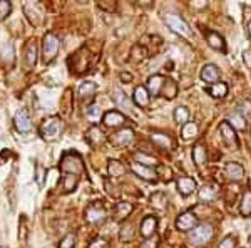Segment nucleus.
<instances>
[{"label": "nucleus", "instance_id": "nucleus-1", "mask_svg": "<svg viewBox=\"0 0 251 248\" xmlns=\"http://www.w3.org/2000/svg\"><path fill=\"white\" fill-rule=\"evenodd\" d=\"M60 169L66 174L80 176L84 173V161L77 153H64L60 160Z\"/></svg>", "mask_w": 251, "mask_h": 248}, {"label": "nucleus", "instance_id": "nucleus-2", "mask_svg": "<svg viewBox=\"0 0 251 248\" xmlns=\"http://www.w3.org/2000/svg\"><path fill=\"white\" fill-rule=\"evenodd\" d=\"M59 46H60V42L55 34L47 32V34L44 35V39H42V60L44 62L49 64L55 59V55H57V52H59Z\"/></svg>", "mask_w": 251, "mask_h": 248}, {"label": "nucleus", "instance_id": "nucleus-3", "mask_svg": "<svg viewBox=\"0 0 251 248\" xmlns=\"http://www.w3.org/2000/svg\"><path fill=\"white\" fill-rule=\"evenodd\" d=\"M60 131H62V123H60L59 117H49L40 126V136L46 141H55L60 136Z\"/></svg>", "mask_w": 251, "mask_h": 248}, {"label": "nucleus", "instance_id": "nucleus-4", "mask_svg": "<svg viewBox=\"0 0 251 248\" xmlns=\"http://www.w3.org/2000/svg\"><path fill=\"white\" fill-rule=\"evenodd\" d=\"M211 238H213V226L209 225V223H201V225H198L196 228L191 231V235H189V240H191L193 243H196V245H204V243H208Z\"/></svg>", "mask_w": 251, "mask_h": 248}, {"label": "nucleus", "instance_id": "nucleus-5", "mask_svg": "<svg viewBox=\"0 0 251 248\" xmlns=\"http://www.w3.org/2000/svg\"><path fill=\"white\" fill-rule=\"evenodd\" d=\"M164 22L168 24V27L173 32H176V34L183 35V37H188V35L191 34V30H189V26L181 17H177V15L166 14L164 15Z\"/></svg>", "mask_w": 251, "mask_h": 248}, {"label": "nucleus", "instance_id": "nucleus-6", "mask_svg": "<svg viewBox=\"0 0 251 248\" xmlns=\"http://www.w3.org/2000/svg\"><path fill=\"white\" fill-rule=\"evenodd\" d=\"M106 217H107V213L100 203H92V205L87 206L86 220L89 223H92V225H96V223H102L104 220H106Z\"/></svg>", "mask_w": 251, "mask_h": 248}, {"label": "nucleus", "instance_id": "nucleus-7", "mask_svg": "<svg viewBox=\"0 0 251 248\" xmlns=\"http://www.w3.org/2000/svg\"><path fill=\"white\" fill-rule=\"evenodd\" d=\"M132 139H134V131L131 128H123L121 131H117L111 136V143L117 146V148H124V146L131 144Z\"/></svg>", "mask_w": 251, "mask_h": 248}, {"label": "nucleus", "instance_id": "nucleus-8", "mask_svg": "<svg viewBox=\"0 0 251 248\" xmlns=\"http://www.w3.org/2000/svg\"><path fill=\"white\" fill-rule=\"evenodd\" d=\"M196 215L191 213V211H186V213H181L176 220V228L181 231H189L196 226Z\"/></svg>", "mask_w": 251, "mask_h": 248}, {"label": "nucleus", "instance_id": "nucleus-9", "mask_svg": "<svg viewBox=\"0 0 251 248\" xmlns=\"http://www.w3.org/2000/svg\"><path fill=\"white\" fill-rule=\"evenodd\" d=\"M14 123H15V128H17L19 133H29L32 129V123H30V117L27 114L25 111L19 109L14 116Z\"/></svg>", "mask_w": 251, "mask_h": 248}, {"label": "nucleus", "instance_id": "nucleus-10", "mask_svg": "<svg viewBox=\"0 0 251 248\" xmlns=\"http://www.w3.org/2000/svg\"><path fill=\"white\" fill-rule=\"evenodd\" d=\"M131 169L137 174V176L143 178V180H146V181H156L157 180V173L152 168H149V166L139 165V163H132Z\"/></svg>", "mask_w": 251, "mask_h": 248}, {"label": "nucleus", "instance_id": "nucleus-11", "mask_svg": "<svg viewBox=\"0 0 251 248\" xmlns=\"http://www.w3.org/2000/svg\"><path fill=\"white\" fill-rule=\"evenodd\" d=\"M132 101H134V104L139 106V108H146V106H149V101H151V94H149L148 87L137 86L134 89V94H132Z\"/></svg>", "mask_w": 251, "mask_h": 248}, {"label": "nucleus", "instance_id": "nucleus-12", "mask_svg": "<svg viewBox=\"0 0 251 248\" xmlns=\"http://www.w3.org/2000/svg\"><path fill=\"white\" fill-rule=\"evenodd\" d=\"M201 79L213 86V84H216L218 79H220V71H218V67L214 66V64H206V66L201 69Z\"/></svg>", "mask_w": 251, "mask_h": 248}, {"label": "nucleus", "instance_id": "nucleus-13", "mask_svg": "<svg viewBox=\"0 0 251 248\" xmlns=\"http://www.w3.org/2000/svg\"><path fill=\"white\" fill-rule=\"evenodd\" d=\"M164 83L166 79L163 76L156 74V76H151L148 81V91L151 96H159L161 92H163V87H164Z\"/></svg>", "mask_w": 251, "mask_h": 248}, {"label": "nucleus", "instance_id": "nucleus-14", "mask_svg": "<svg viewBox=\"0 0 251 248\" xmlns=\"http://www.w3.org/2000/svg\"><path fill=\"white\" fill-rule=\"evenodd\" d=\"M102 121L107 128H121V126L126 123V117H124V114H121L119 111H109L104 114Z\"/></svg>", "mask_w": 251, "mask_h": 248}, {"label": "nucleus", "instance_id": "nucleus-15", "mask_svg": "<svg viewBox=\"0 0 251 248\" xmlns=\"http://www.w3.org/2000/svg\"><path fill=\"white\" fill-rule=\"evenodd\" d=\"M156 226H157L156 217H146L143 221H141V235H143L146 240L154 237Z\"/></svg>", "mask_w": 251, "mask_h": 248}, {"label": "nucleus", "instance_id": "nucleus-16", "mask_svg": "<svg viewBox=\"0 0 251 248\" xmlns=\"http://www.w3.org/2000/svg\"><path fill=\"white\" fill-rule=\"evenodd\" d=\"M225 174L229 178V180H234V181H240L243 176H245V169L240 163H228L225 168Z\"/></svg>", "mask_w": 251, "mask_h": 248}, {"label": "nucleus", "instance_id": "nucleus-17", "mask_svg": "<svg viewBox=\"0 0 251 248\" xmlns=\"http://www.w3.org/2000/svg\"><path fill=\"white\" fill-rule=\"evenodd\" d=\"M220 134H221L223 139H225L228 144H233V146L238 144L236 133H234V128L229 123H221V126H220Z\"/></svg>", "mask_w": 251, "mask_h": 248}, {"label": "nucleus", "instance_id": "nucleus-18", "mask_svg": "<svg viewBox=\"0 0 251 248\" xmlns=\"http://www.w3.org/2000/svg\"><path fill=\"white\" fill-rule=\"evenodd\" d=\"M177 191H179L183 196H188V194H191V193H194V190L198 188V185H196V181L194 180H191V178H179L177 180Z\"/></svg>", "mask_w": 251, "mask_h": 248}, {"label": "nucleus", "instance_id": "nucleus-19", "mask_svg": "<svg viewBox=\"0 0 251 248\" xmlns=\"http://www.w3.org/2000/svg\"><path fill=\"white\" fill-rule=\"evenodd\" d=\"M27 7H29V9H32V12L30 10H25V14H27V17H29V20L32 24H34V26H40V24H42V20H44V15H42V10L39 9V5L37 3H25Z\"/></svg>", "mask_w": 251, "mask_h": 248}, {"label": "nucleus", "instance_id": "nucleus-20", "mask_svg": "<svg viewBox=\"0 0 251 248\" xmlns=\"http://www.w3.org/2000/svg\"><path fill=\"white\" fill-rule=\"evenodd\" d=\"M97 91V86L94 83H91V81H87V83H82L79 87V99L80 101H86V99H92Z\"/></svg>", "mask_w": 251, "mask_h": 248}, {"label": "nucleus", "instance_id": "nucleus-21", "mask_svg": "<svg viewBox=\"0 0 251 248\" xmlns=\"http://www.w3.org/2000/svg\"><path fill=\"white\" fill-rule=\"evenodd\" d=\"M86 138H87V141L91 143L92 146H97V144H102L104 141H106V136H104V133L100 131L97 126H92L91 129L87 131L86 134Z\"/></svg>", "mask_w": 251, "mask_h": 248}, {"label": "nucleus", "instance_id": "nucleus-22", "mask_svg": "<svg viewBox=\"0 0 251 248\" xmlns=\"http://www.w3.org/2000/svg\"><path fill=\"white\" fill-rule=\"evenodd\" d=\"M206 40H208L209 46L213 49H216V51H223V52L226 51L225 39H223L218 32H208V34H206Z\"/></svg>", "mask_w": 251, "mask_h": 248}, {"label": "nucleus", "instance_id": "nucleus-23", "mask_svg": "<svg viewBox=\"0 0 251 248\" xmlns=\"http://www.w3.org/2000/svg\"><path fill=\"white\" fill-rule=\"evenodd\" d=\"M151 139L154 141V144H157L159 148H164V149H173L174 148L173 139L164 133H152Z\"/></svg>", "mask_w": 251, "mask_h": 248}, {"label": "nucleus", "instance_id": "nucleus-24", "mask_svg": "<svg viewBox=\"0 0 251 248\" xmlns=\"http://www.w3.org/2000/svg\"><path fill=\"white\" fill-rule=\"evenodd\" d=\"M112 101H114V104L119 109H131L127 96H126L121 89H114V91H112Z\"/></svg>", "mask_w": 251, "mask_h": 248}, {"label": "nucleus", "instance_id": "nucleus-25", "mask_svg": "<svg viewBox=\"0 0 251 248\" xmlns=\"http://www.w3.org/2000/svg\"><path fill=\"white\" fill-rule=\"evenodd\" d=\"M218 194L216 185H204L203 188L200 190V200L203 201H213Z\"/></svg>", "mask_w": 251, "mask_h": 248}, {"label": "nucleus", "instance_id": "nucleus-26", "mask_svg": "<svg viewBox=\"0 0 251 248\" xmlns=\"http://www.w3.org/2000/svg\"><path fill=\"white\" fill-rule=\"evenodd\" d=\"M116 220L117 221H121V220H124L126 217H129V213L132 211V205L131 203H126V201H121L116 205Z\"/></svg>", "mask_w": 251, "mask_h": 248}, {"label": "nucleus", "instance_id": "nucleus-27", "mask_svg": "<svg viewBox=\"0 0 251 248\" xmlns=\"http://www.w3.org/2000/svg\"><path fill=\"white\" fill-rule=\"evenodd\" d=\"M35 62H37V46L35 42H30L25 51V64L27 67H34Z\"/></svg>", "mask_w": 251, "mask_h": 248}, {"label": "nucleus", "instance_id": "nucleus-28", "mask_svg": "<svg viewBox=\"0 0 251 248\" xmlns=\"http://www.w3.org/2000/svg\"><path fill=\"white\" fill-rule=\"evenodd\" d=\"M206 158H208V153H206V148L203 144H196L193 149V160L196 163L198 166H201L203 163L206 161Z\"/></svg>", "mask_w": 251, "mask_h": 248}, {"label": "nucleus", "instance_id": "nucleus-29", "mask_svg": "<svg viewBox=\"0 0 251 248\" xmlns=\"http://www.w3.org/2000/svg\"><path fill=\"white\" fill-rule=\"evenodd\" d=\"M107 169H109V174H111V176H114V178L123 176V174L126 173V166H124L121 161H116V160H111V161H109Z\"/></svg>", "mask_w": 251, "mask_h": 248}, {"label": "nucleus", "instance_id": "nucleus-30", "mask_svg": "<svg viewBox=\"0 0 251 248\" xmlns=\"http://www.w3.org/2000/svg\"><path fill=\"white\" fill-rule=\"evenodd\" d=\"M188 119H189V111L184 108V106H179V108L174 109V121L177 124H188Z\"/></svg>", "mask_w": 251, "mask_h": 248}, {"label": "nucleus", "instance_id": "nucleus-31", "mask_svg": "<svg viewBox=\"0 0 251 248\" xmlns=\"http://www.w3.org/2000/svg\"><path fill=\"white\" fill-rule=\"evenodd\" d=\"M209 94L213 97H216V99H220V97H225L228 94V86H226L225 83H216L213 84L211 87H209Z\"/></svg>", "mask_w": 251, "mask_h": 248}, {"label": "nucleus", "instance_id": "nucleus-32", "mask_svg": "<svg viewBox=\"0 0 251 248\" xmlns=\"http://www.w3.org/2000/svg\"><path fill=\"white\" fill-rule=\"evenodd\" d=\"M164 97H168V99H174L177 94V86H176V83L171 79H168L164 83V87H163V92H161Z\"/></svg>", "mask_w": 251, "mask_h": 248}, {"label": "nucleus", "instance_id": "nucleus-33", "mask_svg": "<svg viewBox=\"0 0 251 248\" xmlns=\"http://www.w3.org/2000/svg\"><path fill=\"white\" fill-rule=\"evenodd\" d=\"M240 210H241V213L245 215V217L251 215V190H246L245 193H243Z\"/></svg>", "mask_w": 251, "mask_h": 248}, {"label": "nucleus", "instance_id": "nucleus-34", "mask_svg": "<svg viewBox=\"0 0 251 248\" xmlns=\"http://www.w3.org/2000/svg\"><path fill=\"white\" fill-rule=\"evenodd\" d=\"M134 160H136V163H139V165L149 166V168H151L152 165H154V166L157 165L156 158L149 156V154H146V153H134Z\"/></svg>", "mask_w": 251, "mask_h": 248}, {"label": "nucleus", "instance_id": "nucleus-35", "mask_svg": "<svg viewBox=\"0 0 251 248\" xmlns=\"http://www.w3.org/2000/svg\"><path fill=\"white\" fill-rule=\"evenodd\" d=\"M77 181H79V176H74V174H66L64 176V181H62V188L66 193H69V191H72L77 186Z\"/></svg>", "mask_w": 251, "mask_h": 248}, {"label": "nucleus", "instance_id": "nucleus-36", "mask_svg": "<svg viewBox=\"0 0 251 248\" xmlns=\"http://www.w3.org/2000/svg\"><path fill=\"white\" fill-rule=\"evenodd\" d=\"M181 134H183L184 139H191V138H196L198 136V126L194 123H188L183 126L181 129Z\"/></svg>", "mask_w": 251, "mask_h": 248}, {"label": "nucleus", "instance_id": "nucleus-37", "mask_svg": "<svg viewBox=\"0 0 251 248\" xmlns=\"http://www.w3.org/2000/svg\"><path fill=\"white\" fill-rule=\"evenodd\" d=\"M229 124H231L234 129H245V117L238 111H234L229 114Z\"/></svg>", "mask_w": 251, "mask_h": 248}, {"label": "nucleus", "instance_id": "nucleus-38", "mask_svg": "<svg viewBox=\"0 0 251 248\" xmlns=\"http://www.w3.org/2000/svg\"><path fill=\"white\" fill-rule=\"evenodd\" d=\"M152 206L157 210H164L166 208V203H168V198L164 196V193H156L154 196L151 198Z\"/></svg>", "mask_w": 251, "mask_h": 248}, {"label": "nucleus", "instance_id": "nucleus-39", "mask_svg": "<svg viewBox=\"0 0 251 248\" xmlns=\"http://www.w3.org/2000/svg\"><path fill=\"white\" fill-rule=\"evenodd\" d=\"M87 119H91L92 123H97V121H100V108H97V106H91V108H87Z\"/></svg>", "mask_w": 251, "mask_h": 248}, {"label": "nucleus", "instance_id": "nucleus-40", "mask_svg": "<svg viewBox=\"0 0 251 248\" xmlns=\"http://www.w3.org/2000/svg\"><path fill=\"white\" fill-rule=\"evenodd\" d=\"M75 245V235L74 233H69L66 235L59 243V248H74Z\"/></svg>", "mask_w": 251, "mask_h": 248}, {"label": "nucleus", "instance_id": "nucleus-41", "mask_svg": "<svg viewBox=\"0 0 251 248\" xmlns=\"http://www.w3.org/2000/svg\"><path fill=\"white\" fill-rule=\"evenodd\" d=\"M12 10V3L7 2V0H0V22L10 14Z\"/></svg>", "mask_w": 251, "mask_h": 248}, {"label": "nucleus", "instance_id": "nucleus-42", "mask_svg": "<svg viewBox=\"0 0 251 248\" xmlns=\"http://www.w3.org/2000/svg\"><path fill=\"white\" fill-rule=\"evenodd\" d=\"M87 248H109V243L106 238L102 237H97L91 242V245H89Z\"/></svg>", "mask_w": 251, "mask_h": 248}, {"label": "nucleus", "instance_id": "nucleus-43", "mask_svg": "<svg viewBox=\"0 0 251 248\" xmlns=\"http://www.w3.org/2000/svg\"><path fill=\"white\" fill-rule=\"evenodd\" d=\"M134 237V231H132V226L127 225V226H123V230H121V240L126 242V240H132Z\"/></svg>", "mask_w": 251, "mask_h": 248}, {"label": "nucleus", "instance_id": "nucleus-44", "mask_svg": "<svg viewBox=\"0 0 251 248\" xmlns=\"http://www.w3.org/2000/svg\"><path fill=\"white\" fill-rule=\"evenodd\" d=\"M157 245H159V240H157V237H151V238L146 240L143 245H141V248H157Z\"/></svg>", "mask_w": 251, "mask_h": 248}, {"label": "nucleus", "instance_id": "nucleus-45", "mask_svg": "<svg viewBox=\"0 0 251 248\" xmlns=\"http://www.w3.org/2000/svg\"><path fill=\"white\" fill-rule=\"evenodd\" d=\"M218 248H234V237H226L220 245H218Z\"/></svg>", "mask_w": 251, "mask_h": 248}, {"label": "nucleus", "instance_id": "nucleus-46", "mask_svg": "<svg viewBox=\"0 0 251 248\" xmlns=\"http://www.w3.org/2000/svg\"><path fill=\"white\" fill-rule=\"evenodd\" d=\"M243 59H245V64L248 66V69H251V49L245 51V54H243Z\"/></svg>", "mask_w": 251, "mask_h": 248}, {"label": "nucleus", "instance_id": "nucleus-47", "mask_svg": "<svg viewBox=\"0 0 251 248\" xmlns=\"http://www.w3.org/2000/svg\"><path fill=\"white\" fill-rule=\"evenodd\" d=\"M42 174H44V169L39 166V168H37V181H39V185L42 183Z\"/></svg>", "mask_w": 251, "mask_h": 248}, {"label": "nucleus", "instance_id": "nucleus-48", "mask_svg": "<svg viewBox=\"0 0 251 248\" xmlns=\"http://www.w3.org/2000/svg\"><path fill=\"white\" fill-rule=\"evenodd\" d=\"M121 79H123V81H127V83H131V81H132V76H131V74H126V72H123V74H121Z\"/></svg>", "mask_w": 251, "mask_h": 248}, {"label": "nucleus", "instance_id": "nucleus-49", "mask_svg": "<svg viewBox=\"0 0 251 248\" xmlns=\"http://www.w3.org/2000/svg\"><path fill=\"white\" fill-rule=\"evenodd\" d=\"M248 34H250V37H251V20L248 22Z\"/></svg>", "mask_w": 251, "mask_h": 248}, {"label": "nucleus", "instance_id": "nucleus-50", "mask_svg": "<svg viewBox=\"0 0 251 248\" xmlns=\"http://www.w3.org/2000/svg\"><path fill=\"white\" fill-rule=\"evenodd\" d=\"M49 248H52V247H49Z\"/></svg>", "mask_w": 251, "mask_h": 248}, {"label": "nucleus", "instance_id": "nucleus-51", "mask_svg": "<svg viewBox=\"0 0 251 248\" xmlns=\"http://www.w3.org/2000/svg\"><path fill=\"white\" fill-rule=\"evenodd\" d=\"M0 248H2V247H0Z\"/></svg>", "mask_w": 251, "mask_h": 248}]
</instances>
